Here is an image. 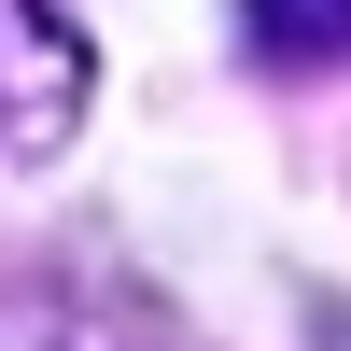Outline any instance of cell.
<instances>
[{"mask_svg":"<svg viewBox=\"0 0 351 351\" xmlns=\"http://www.w3.org/2000/svg\"><path fill=\"white\" fill-rule=\"evenodd\" d=\"M239 43L267 71H337L351 56V0H239Z\"/></svg>","mask_w":351,"mask_h":351,"instance_id":"2","label":"cell"},{"mask_svg":"<svg viewBox=\"0 0 351 351\" xmlns=\"http://www.w3.org/2000/svg\"><path fill=\"white\" fill-rule=\"evenodd\" d=\"M84 28H56V0H0V155H56L84 127Z\"/></svg>","mask_w":351,"mask_h":351,"instance_id":"1","label":"cell"}]
</instances>
